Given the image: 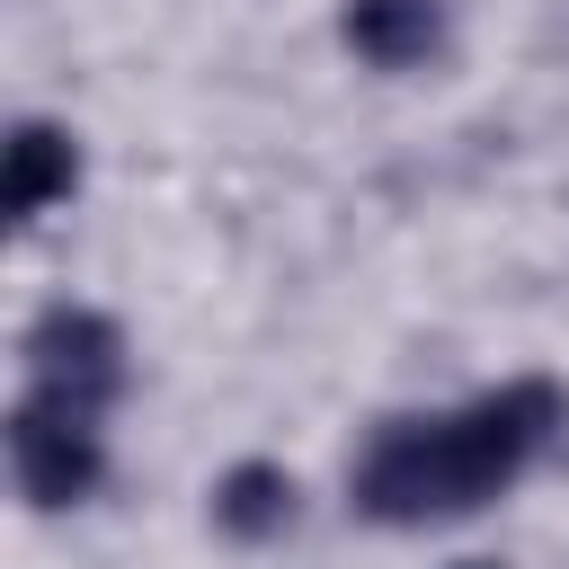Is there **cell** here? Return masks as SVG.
I'll list each match as a JSON object with an SVG mask.
<instances>
[{"instance_id": "cell-1", "label": "cell", "mask_w": 569, "mask_h": 569, "mask_svg": "<svg viewBox=\"0 0 569 569\" xmlns=\"http://www.w3.org/2000/svg\"><path fill=\"white\" fill-rule=\"evenodd\" d=\"M569 400L560 382L542 373H516L498 391H471L462 409H418V418H382L347 471V498L356 516L373 525H453V516H480L498 507L560 436Z\"/></svg>"}, {"instance_id": "cell-2", "label": "cell", "mask_w": 569, "mask_h": 569, "mask_svg": "<svg viewBox=\"0 0 569 569\" xmlns=\"http://www.w3.org/2000/svg\"><path fill=\"white\" fill-rule=\"evenodd\" d=\"M9 480L36 516H62V507H89L107 489V436L89 409H62L44 391H27L9 409Z\"/></svg>"}, {"instance_id": "cell-3", "label": "cell", "mask_w": 569, "mask_h": 569, "mask_svg": "<svg viewBox=\"0 0 569 569\" xmlns=\"http://www.w3.org/2000/svg\"><path fill=\"white\" fill-rule=\"evenodd\" d=\"M27 391L62 400V409H107L124 391V329L98 311V302H44L27 320Z\"/></svg>"}, {"instance_id": "cell-4", "label": "cell", "mask_w": 569, "mask_h": 569, "mask_svg": "<svg viewBox=\"0 0 569 569\" xmlns=\"http://www.w3.org/2000/svg\"><path fill=\"white\" fill-rule=\"evenodd\" d=\"M338 44H347L365 71L409 80V71L445 62L453 18H445V0H338Z\"/></svg>"}, {"instance_id": "cell-5", "label": "cell", "mask_w": 569, "mask_h": 569, "mask_svg": "<svg viewBox=\"0 0 569 569\" xmlns=\"http://www.w3.org/2000/svg\"><path fill=\"white\" fill-rule=\"evenodd\" d=\"M0 196H9V222H44L53 204H71V196H80V133L53 124V116H18V124H9Z\"/></svg>"}, {"instance_id": "cell-6", "label": "cell", "mask_w": 569, "mask_h": 569, "mask_svg": "<svg viewBox=\"0 0 569 569\" xmlns=\"http://www.w3.org/2000/svg\"><path fill=\"white\" fill-rule=\"evenodd\" d=\"M293 516H302V489H293V471H284V462H267V453H249V462H231V471L213 480V533H222V542H240V551L284 542V533H293Z\"/></svg>"}]
</instances>
